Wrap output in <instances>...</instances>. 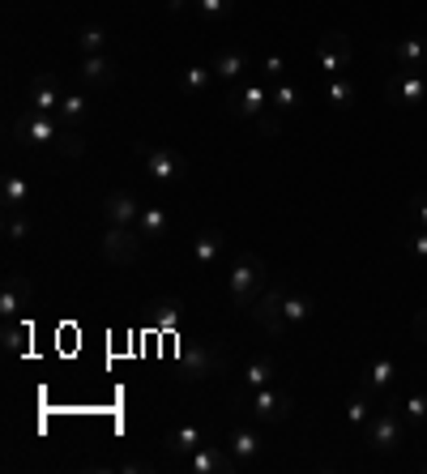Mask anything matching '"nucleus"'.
<instances>
[{
	"label": "nucleus",
	"mask_w": 427,
	"mask_h": 474,
	"mask_svg": "<svg viewBox=\"0 0 427 474\" xmlns=\"http://www.w3.org/2000/svg\"><path fill=\"white\" fill-rule=\"evenodd\" d=\"M316 60H321V69H325L329 77L346 73V69H351V39H346L342 30L321 35V43H316Z\"/></svg>",
	"instance_id": "11"
},
{
	"label": "nucleus",
	"mask_w": 427,
	"mask_h": 474,
	"mask_svg": "<svg viewBox=\"0 0 427 474\" xmlns=\"http://www.w3.org/2000/svg\"><path fill=\"white\" fill-rule=\"evenodd\" d=\"M393 56H398V69H427V39H402L393 47Z\"/></svg>",
	"instance_id": "27"
},
{
	"label": "nucleus",
	"mask_w": 427,
	"mask_h": 474,
	"mask_svg": "<svg viewBox=\"0 0 427 474\" xmlns=\"http://www.w3.org/2000/svg\"><path fill=\"white\" fill-rule=\"evenodd\" d=\"M372 415H376V410H372V398L363 389H355L346 398V428H351V432H368Z\"/></svg>",
	"instance_id": "26"
},
{
	"label": "nucleus",
	"mask_w": 427,
	"mask_h": 474,
	"mask_svg": "<svg viewBox=\"0 0 427 474\" xmlns=\"http://www.w3.org/2000/svg\"><path fill=\"white\" fill-rule=\"evenodd\" d=\"M103 218H107V227H137L142 201L133 193H124V188H115V193L103 197Z\"/></svg>",
	"instance_id": "14"
},
{
	"label": "nucleus",
	"mask_w": 427,
	"mask_h": 474,
	"mask_svg": "<svg viewBox=\"0 0 427 474\" xmlns=\"http://www.w3.org/2000/svg\"><path fill=\"white\" fill-rule=\"evenodd\" d=\"M56 150H60V154H69V158H77V154L85 150L82 133H77V128H60V137H56Z\"/></svg>",
	"instance_id": "39"
},
{
	"label": "nucleus",
	"mask_w": 427,
	"mask_h": 474,
	"mask_svg": "<svg viewBox=\"0 0 427 474\" xmlns=\"http://www.w3.org/2000/svg\"><path fill=\"white\" fill-rule=\"evenodd\" d=\"M273 372H278V368H273V359H265V355H256V359L243 363V372H240V402L248 398V393L273 385Z\"/></svg>",
	"instance_id": "22"
},
{
	"label": "nucleus",
	"mask_w": 427,
	"mask_h": 474,
	"mask_svg": "<svg viewBox=\"0 0 427 474\" xmlns=\"http://www.w3.org/2000/svg\"><path fill=\"white\" fill-rule=\"evenodd\" d=\"M26 197H30L26 176L9 171V176H5V184H0V206H26Z\"/></svg>",
	"instance_id": "35"
},
{
	"label": "nucleus",
	"mask_w": 427,
	"mask_h": 474,
	"mask_svg": "<svg viewBox=\"0 0 427 474\" xmlns=\"http://www.w3.org/2000/svg\"><path fill=\"white\" fill-rule=\"evenodd\" d=\"M193 9H197V17H205L210 26H218V22H227V17L235 14V0H193Z\"/></svg>",
	"instance_id": "37"
},
{
	"label": "nucleus",
	"mask_w": 427,
	"mask_h": 474,
	"mask_svg": "<svg viewBox=\"0 0 427 474\" xmlns=\"http://www.w3.org/2000/svg\"><path fill=\"white\" fill-rule=\"evenodd\" d=\"M384 98L393 107H419L427 98V69H398L384 82Z\"/></svg>",
	"instance_id": "7"
},
{
	"label": "nucleus",
	"mask_w": 427,
	"mask_h": 474,
	"mask_svg": "<svg viewBox=\"0 0 427 474\" xmlns=\"http://www.w3.org/2000/svg\"><path fill=\"white\" fill-rule=\"evenodd\" d=\"M243 410L256 419V423H286L291 419V410H295V402H291V393L273 389V385H265V389H256L243 398Z\"/></svg>",
	"instance_id": "4"
},
{
	"label": "nucleus",
	"mask_w": 427,
	"mask_h": 474,
	"mask_svg": "<svg viewBox=\"0 0 427 474\" xmlns=\"http://www.w3.org/2000/svg\"><path fill=\"white\" fill-rule=\"evenodd\" d=\"M283 304H286V287H278V282H270L265 291H261V299H256L253 308H248V317H253L256 325H265V334L283 338L291 325H286L283 317Z\"/></svg>",
	"instance_id": "6"
},
{
	"label": "nucleus",
	"mask_w": 427,
	"mask_h": 474,
	"mask_svg": "<svg viewBox=\"0 0 427 474\" xmlns=\"http://www.w3.org/2000/svg\"><path fill=\"white\" fill-rule=\"evenodd\" d=\"M414 334L427 342V308H419V317H414Z\"/></svg>",
	"instance_id": "43"
},
{
	"label": "nucleus",
	"mask_w": 427,
	"mask_h": 474,
	"mask_svg": "<svg viewBox=\"0 0 427 474\" xmlns=\"http://www.w3.org/2000/svg\"><path fill=\"white\" fill-rule=\"evenodd\" d=\"M265 287H270V269H265V261H261L256 252H240V257L231 261V274H227L231 299H235L240 308H253Z\"/></svg>",
	"instance_id": "1"
},
{
	"label": "nucleus",
	"mask_w": 427,
	"mask_h": 474,
	"mask_svg": "<svg viewBox=\"0 0 427 474\" xmlns=\"http://www.w3.org/2000/svg\"><path fill=\"white\" fill-rule=\"evenodd\" d=\"M398 359L393 355H376V359H368V368H363V380H359V389L368 393V398H376V393H389L393 389V380H398Z\"/></svg>",
	"instance_id": "13"
},
{
	"label": "nucleus",
	"mask_w": 427,
	"mask_h": 474,
	"mask_svg": "<svg viewBox=\"0 0 427 474\" xmlns=\"http://www.w3.org/2000/svg\"><path fill=\"white\" fill-rule=\"evenodd\" d=\"M77 47H82V56H99L103 47H107V30L94 26V22L82 26V30H77Z\"/></svg>",
	"instance_id": "38"
},
{
	"label": "nucleus",
	"mask_w": 427,
	"mask_h": 474,
	"mask_svg": "<svg viewBox=\"0 0 427 474\" xmlns=\"http://www.w3.org/2000/svg\"><path fill=\"white\" fill-rule=\"evenodd\" d=\"M210 65H214V77L223 86H235L248 77V52H240V47H223Z\"/></svg>",
	"instance_id": "18"
},
{
	"label": "nucleus",
	"mask_w": 427,
	"mask_h": 474,
	"mask_svg": "<svg viewBox=\"0 0 427 474\" xmlns=\"http://www.w3.org/2000/svg\"><path fill=\"white\" fill-rule=\"evenodd\" d=\"M60 86L52 82V77H35V82L26 86V112H39V116H56L60 107Z\"/></svg>",
	"instance_id": "17"
},
{
	"label": "nucleus",
	"mask_w": 427,
	"mask_h": 474,
	"mask_svg": "<svg viewBox=\"0 0 427 474\" xmlns=\"http://www.w3.org/2000/svg\"><path fill=\"white\" fill-rule=\"evenodd\" d=\"M137 154H142L145 163V176L154 184H180L184 180V158L171 150V146H137Z\"/></svg>",
	"instance_id": "5"
},
{
	"label": "nucleus",
	"mask_w": 427,
	"mask_h": 474,
	"mask_svg": "<svg viewBox=\"0 0 427 474\" xmlns=\"http://www.w3.org/2000/svg\"><path fill=\"white\" fill-rule=\"evenodd\" d=\"M120 470H124V474H145V470H150V466H145V461H124Z\"/></svg>",
	"instance_id": "44"
},
{
	"label": "nucleus",
	"mask_w": 427,
	"mask_h": 474,
	"mask_svg": "<svg viewBox=\"0 0 427 474\" xmlns=\"http://www.w3.org/2000/svg\"><path fill=\"white\" fill-rule=\"evenodd\" d=\"M188 5H193V0H171V5H167V9H171V14H184V9H188Z\"/></svg>",
	"instance_id": "45"
},
{
	"label": "nucleus",
	"mask_w": 427,
	"mask_h": 474,
	"mask_svg": "<svg viewBox=\"0 0 427 474\" xmlns=\"http://www.w3.org/2000/svg\"><path fill=\"white\" fill-rule=\"evenodd\" d=\"M184 321V304H180V299H175V295H167V299H150V304H145V325H150V329H175V325Z\"/></svg>",
	"instance_id": "20"
},
{
	"label": "nucleus",
	"mask_w": 427,
	"mask_h": 474,
	"mask_svg": "<svg viewBox=\"0 0 427 474\" xmlns=\"http://www.w3.org/2000/svg\"><path fill=\"white\" fill-rule=\"evenodd\" d=\"M142 231L137 227H107V236H103V257L112 261V266H133L137 257H142Z\"/></svg>",
	"instance_id": "9"
},
{
	"label": "nucleus",
	"mask_w": 427,
	"mask_h": 474,
	"mask_svg": "<svg viewBox=\"0 0 427 474\" xmlns=\"http://www.w3.org/2000/svg\"><path fill=\"white\" fill-rule=\"evenodd\" d=\"M227 449H231V458H235V466H240V470H253L256 461L265 458V440H261V432H256L253 423L231 428V432H227Z\"/></svg>",
	"instance_id": "10"
},
{
	"label": "nucleus",
	"mask_w": 427,
	"mask_h": 474,
	"mask_svg": "<svg viewBox=\"0 0 427 474\" xmlns=\"http://www.w3.org/2000/svg\"><path fill=\"white\" fill-rule=\"evenodd\" d=\"M299 103H303V95H299L295 82H273L270 86V107L273 112H295Z\"/></svg>",
	"instance_id": "34"
},
{
	"label": "nucleus",
	"mask_w": 427,
	"mask_h": 474,
	"mask_svg": "<svg viewBox=\"0 0 427 474\" xmlns=\"http://www.w3.org/2000/svg\"><path fill=\"white\" fill-rule=\"evenodd\" d=\"M223 252H227V236H223L218 227H205V231L193 239V257H197L201 269H214L223 261Z\"/></svg>",
	"instance_id": "21"
},
{
	"label": "nucleus",
	"mask_w": 427,
	"mask_h": 474,
	"mask_svg": "<svg viewBox=\"0 0 427 474\" xmlns=\"http://www.w3.org/2000/svg\"><path fill=\"white\" fill-rule=\"evenodd\" d=\"M406 428H427V389H411L406 398L398 402Z\"/></svg>",
	"instance_id": "28"
},
{
	"label": "nucleus",
	"mask_w": 427,
	"mask_h": 474,
	"mask_svg": "<svg viewBox=\"0 0 427 474\" xmlns=\"http://www.w3.org/2000/svg\"><path fill=\"white\" fill-rule=\"evenodd\" d=\"M253 125H256V133H261V137H278V133H283V120H278V112H273V107H265V112L253 120Z\"/></svg>",
	"instance_id": "41"
},
{
	"label": "nucleus",
	"mask_w": 427,
	"mask_h": 474,
	"mask_svg": "<svg viewBox=\"0 0 427 474\" xmlns=\"http://www.w3.org/2000/svg\"><path fill=\"white\" fill-rule=\"evenodd\" d=\"M286 69H291V65H286V56H265L261 60V77H265V82H286Z\"/></svg>",
	"instance_id": "40"
},
{
	"label": "nucleus",
	"mask_w": 427,
	"mask_h": 474,
	"mask_svg": "<svg viewBox=\"0 0 427 474\" xmlns=\"http://www.w3.org/2000/svg\"><path fill=\"white\" fill-rule=\"evenodd\" d=\"M270 107V82L261 73H248L243 82L227 86V116L235 120H256V116Z\"/></svg>",
	"instance_id": "2"
},
{
	"label": "nucleus",
	"mask_w": 427,
	"mask_h": 474,
	"mask_svg": "<svg viewBox=\"0 0 427 474\" xmlns=\"http://www.w3.org/2000/svg\"><path fill=\"white\" fill-rule=\"evenodd\" d=\"M90 112H94V103H90V98H85L82 90H77V95H65V98H60L56 120H60L65 128H77V133H82L85 120H90Z\"/></svg>",
	"instance_id": "23"
},
{
	"label": "nucleus",
	"mask_w": 427,
	"mask_h": 474,
	"mask_svg": "<svg viewBox=\"0 0 427 474\" xmlns=\"http://www.w3.org/2000/svg\"><path fill=\"white\" fill-rule=\"evenodd\" d=\"M325 98H329V107L333 112H351L359 103V86L346 77V73H338V77H329L325 82Z\"/></svg>",
	"instance_id": "25"
},
{
	"label": "nucleus",
	"mask_w": 427,
	"mask_h": 474,
	"mask_svg": "<svg viewBox=\"0 0 427 474\" xmlns=\"http://www.w3.org/2000/svg\"><path fill=\"white\" fill-rule=\"evenodd\" d=\"M402 248H406V257H411L414 266H427V227L411 223L406 231H402Z\"/></svg>",
	"instance_id": "31"
},
{
	"label": "nucleus",
	"mask_w": 427,
	"mask_h": 474,
	"mask_svg": "<svg viewBox=\"0 0 427 474\" xmlns=\"http://www.w3.org/2000/svg\"><path fill=\"white\" fill-rule=\"evenodd\" d=\"M30 282L22 278V274H14V278L5 282V291H0V317L5 321H22V312L30 308Z\"/></svg>",
	"instance_id": "16"
},
{
	"label": "nucleus",
	"mask_w": 427,
	"mask_h": 474,
	"mask_svg": "<svg viewBox=\"0 0 427 474\" xmlns=\"http://www.w3.org/2000/svg\"><path fill=\"white\" fill-rule=\"evenodd\" d=\"M411 223L427 227V193H414L411 197Z\"/></svg>",
	"instance_id": "42"
},
{
	"label": "nucleus",
	"mask_w": 427,
	"mask_h": 474,
	"mask_svg": "<svg viewBox=\"0 0 427 474\" xmlns=\"http://www.w3.org/2000/svg\"><path fill=\"white\" fill-rule=\"evenodd\" d=\"M402 440H406V419L398 410V393L389 389V406L376 410L368 423V445L376 453H393V449H402Z\"/></svg>",
	"instance_id": "3"
},
{
	"label": "nucleus",
	"mask_w": 427,
	"mask_h": 474,
	"mask_svg": "<svg viewBox=\"0 0 427 474\" xmlns=\"http://www.w3.org/2000/svg\"><path fill=\"white\" fill-rule=\"evenodd\" d=\"M163 445H167L171 458H193V453L205 445V436H201L197 423H180V428H175V432H171Z\"/></svg>",
	"instance_id": "24"
},
{
	"label": "nucleus",
	"mask_w": 427,
	"mask_h": 474,
	"mask_svg": "<svg viewBox=\"0 0 427 474\" xmlns=\"http://www.w3.org/2000/svg\"><path fill=\"white\" fill-rule=\"evenodd\" d=\"M313 299L308 295H295V291H286V304H283V317H286V325L295 329V325H308L313 321Z\"/></svg>",
	"instance_id": "30"
},
{
	"label": "nucleus",
	"mask_w": 427,
	"mask_h": 474,
	"mask_svg": "<svg viewBox=\"0 0 427 474\" xmlns=\"http://www.w3.org/2000/svg\"><path fill=\"white\" fill-rule=\"evenodd\" d=\"M5 236H9V244H22V239H30L26 206H5Z\"/></svg>",
	"instance_id": "33"
},
{
	"label": "nucleus",
	"mask_w": 427,
	"mask_h": 474,
	"mask_svg": "<svg viewBox=\"0 0 427 474\" xmlns=\"http://www.w3.org/2000/svg\"><path fill=\"white\" fill-rule=\"evenodd\" d=\"M214 65H193V69H184V90L188 95H210L214 90Z\"/></svg>",
	"instance_id": "36"
},
{
	"label": "nucleus",
	"mask_w": 427,
	"mask_h": 474,
	"mask_svg": "<svg viewBox=\"0 0 427 474\" xmlns=\"http://www.w3.org/2000/svg\"><path fill=\"white\" fill-rule=\"evenodd\" d=\"M60 120L56 116H39V112H26V116H17L14 120V137L22 141V146H56V137H60Z\"/></svg>",
	"instance_id": "8"
},
{
	"label": "nucleus",
	"mask_w": 427,
	"mask_h": 474,
	"mask_svg": "<svg viewBox=\"0 0 427 474\" xmlns=\"http://www.w3.org/2000/svg\"><path fill=\"white\" fill-rule=\"evenodd\" d=\"M77 82L85 86V90H107V86L115 82V65L107 56H82V65H77Z\"/></svg>",
	"instance_id": "19"
},
{
	"label": "nucleus",
	"mask_w": 427,
	"mask_h": 474,
	"mask_svg": "<svg viewBox=\"0 0 427 474\" xmlns=\"http://www.w3.org/2000/svg\"><path fill=\"white\" fill-rule=\"evenodd\" d=\"M30 347V321L22 317V321H5V350L14 355V359H22Z\"/></svg>",
	"instance_id": "32"
},
{
	"label": "nucleus",
	"mask_w": 427,
	"mask_h": 474,
	"mask_svg": "<svg viewBox=\"0 0 427 474\" xmlns=\"http://www.w3.org/2000/svg\"><path fill=\"white\" fill-rule=\"evenodd\" d=\"M188 470L193 474H231V470H240V466H235L227 445H201L197 453L188 458Z\"/></svg>",
	"instance_id": "15"
},
{
	"label": "nucleus",
	"mask_w": 427,
	"mask_h": 474,
	"mask_svg": "<svg viewBox=\"0 0 427 474\" xmlns=\"http://www.w3.org/2000/svg\"><path fill=\"white\" fill-rule=\"evenodd\" d=\"M214 368H218V359H214V350L205 347V342H184L180 347V359H175V372H180V380H205L214 377Z\"/></svg>",
	"instance_id": "12"
},
{
	"label": "nucleus",
	"mask_w": 427,
	"mask_h": 474,
	"mask_svg": "<svg viewBox=\"0 0 427 474\" xmlns=\"http://www.w3.org/2000/svg\"><path fill=\"white\" fill-rule=\"evenodd\" d=\"M167 227H171L167 209H163V206H142V218H137V231H142L145 239L167 236Z\"/></svg>",
	"instance_id": "29"
}]
</instances>
